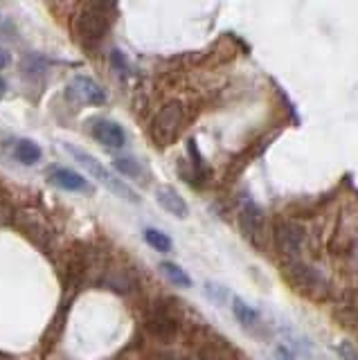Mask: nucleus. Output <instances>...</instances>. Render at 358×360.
<instances>
[{"instance_id":"1","label":"nucleus","mask_w":358,"mask_h":360,"mask_svg":"<svg viewBox=\"0 0 358 360\" xmlns=\"http://www.w3.org/2000/svg\"><path fill=\"white\" fill-rule=\"evenodd\" d=\"M115 16V3H86L75 18V34L84 45H95L106 37Z\"/></svg>"},{"instance_id":"2","label":"nucleus","mask_w":358,"mask_h":360,"mask_svg":"<svg viewBox=\"0 0 358 360\" xmlns=\"http://www.w3.org/2000/svg\"><path fill=\"white\" fill-rule=\"evenodd\" d=\"M284 277L293 284V288L302 295L311 300H324L327 297L329 284L320 270L305 264L302 259H293V262H284Z\"/></svg>"},{"instance_id":"3","label":"nucleus","mask_w":358,"mask_h":360,"mask_svg":"<svg viewBox=\"0 0 358 360\" xmlns=\"http://www.w3.org/2000/svg\"><path fill=\"white\" fill-rule=\"evenodd\" d=\"M65 149H68L70 153H72V158L77 162H79L88 174H91L93 178H97L99 183H102L106 189H110L113 191L115 196H120V198H127V200H131V202H140V198L136 196V191H133L127 183H122L120 178H115L113 174L108 172V169L99 162V160H95V158L88 153V151H84V149H79V146H72V144H65Z\"/></svg>"},{"instance_id":"4","label":"nucleus","mask_w":358,"mask_h":360,"mask_svg":"<svg viewBox=\"0 0 358 360\" xmlns=\"http://www.w3.org/2000/svg\"><path fill=\"white\" fill-rule=\"evenodd\" d=\"M305 239H307V230L305 225L290 219H282L275 223L273 228V241L277 252L282 255L284 262H293V259L302 257L305 250Z\"/></svg>"},{"instance_id":"5","label":"nucleus","mask_w":358,"mask_h":360,"mask_svg":"<svg viewBox=\"0 0 358 360\" xmlns=\"http://www.w3.org/2000/svg\"><path fill=\"white\" fill-rule=\"evenodd\" d=\"M181 127H183V106L167 104L151 124V140L158 142L160 146H167L170 142H174Z\"/></svg>"},{"instance_id":"6","label":"nucleus","mask_w":358,"mask_h":360,"mask_svg":"<svg viewBox=\"0 0 358 360\" xmlns=\"http://www.w3.org/2000/svg\"><path fill=\"white\" fill-rule=\"evenodd\" d=\"M239 228L252 245L264 248L266 243V217L262 207L252 200H245L239 210Z\"/></svg>"},{"instance_id":"7","label":"nucleus","mask_w":358,"mask_h":360,"mask_svg":"<svg viewBox=\"0 0 358 360\" xmlns=\"http://www.w3.org/2000/svg\"><path fill=\"white\" fill-rule=\"evenodd\" d=\"M50 180L57 187H61V189H65V191H79V194H93V187H91V183L84 178V176H79L77 172H72V169H65V167H54V169H50Z\"/></svg>"},{"instance_id":"8","label":"nucleus","mask_w":358,"mask_h":360,"mask_svg":"<svg viewBox=\"0 0 358 360\" xmlns=\"http://www.w3.org/2000/svg\"><path fill=\"white\" fill-rule=\"evenodd\" d=\"M93 138L99 140L106 146H113V149H120V146L127 144V133L113 120H97L93 124Z\"/></svg>"},{"instance_id":"9","label":"nucleus","mask_w":358,"mask_h":360,"mask_svg":"<svg viewBox=\"0 0 358 360\" xmlns=\"http://www.w3.org/2000/svg\"><path fill=\"white\" fill-rule=\"evenodd\" d=\"M147 329L155 338H172L178 331V318L167 309H155L147 318Z\"/></svg>"},{"instance_id":"10","label":"nucleus","mask_w":358,"mask_h":360,"mask_svg":"<svg viewBox=\"0 0 358 360\" xmlns=\"http://www.w3.org/2000/svg\"><path fill=\"white\" fill-rule=\"evenodd\" d=\"M232 313H234V318H237V322L243 326L245 331H250V333H260L262 331V318H260V313H257L252 307H248L243 300L239 297H234L232 300Z\"/></svg>"},{"instance_id":"11","label":"nucleus","mask_w":358,"mask_h":360,"mask_svg":"<svg viewBox=\"0 0 358 360\" xmlns=\"http://www.w3.org/2000/svg\"><path fill=\"white\" fill-rule=\"evenodd\" d=\"M155 198H158V202L160 205L170 212V214H174V217H178V219H185L187 217V212H189V207H187V202H185V198L178 194V191L174 189V187H158V191H155Z\"/></svg>"},{"instance_id":"12","label":"nucleus","mask_w":358,"mask_h":360,"mask_svg":"<svg viewBox=\"0 0 358 360\" xmlns=\"http://www.w3.org/2000/svg\"><path fill=\"white\" fill-rule=\"evenodd\" d=\"M75 88H77V93H79V97L84 101H88V104L102 106L106 101V93L99 88L97 82H93L91 77H77L75 79Z\"/></svg>"},{"instance_id":"13","label":"nucleus","mask_w":358,"mask_h":360,"mask_svg":"<svg viewBox=\"0 0 358 360\" xmlns=\"http://www.w3.org/2000/svg\"><path fill=\"white\" fill-rule=\"evenodd\" d=\"M113 165H115V169H117L120 174L147 183V169H144L142 165H138V160H133V158H117Z\"/></svg>"},{"instance_id":"14","label":"nucleus","mask_w":358,"mask_h":360,"mask_svg":"<svg viewBox=\"0 0 358 360\" xmlns=\"http://www.w3.org/2000/svg\"><path fill=\"white\" fill-rule=\"evenodd\" d=\"M14 155L23 165H37L41 160V149H39V144H34L32 140H20L14 149Z\"/></svg>"},{"instance_id":"15","label":"nucleus","mask_w":358,"mask_h":360,"mask_svg":"<svg viewBox=\"0 0 358 360\" xmlns=\"http://www.w3.org/2000/svg\"><path fill=\"white\" fill-rule=\"evenodd\" d=\"M144 241H147L153 250H158V252H170L172 245H174L170 236H167L165 232H160V230H153V228L144 230Z\"/></svg>"},{"instance_id":"16","label":"nucleus","mask_w":358,"mask_h":360,"mask_svg":"<svg viewBox=\"0 0 358 360\" xmlns=\"http://www.w3.org/2000/svg\"><path fill=\"white\" fill-rule=\"evenodd\" d=\"M162 273L167 275V279L170 281H174L176 286H192V279H189V275L185 273V270L181 268V266H176V264H172V262H165L162 266Z\"/></svg>"},{"instance_id":"17","label":"nucleus","mask_w":358,"mask_h":360,"mask_svg":"<svg viewBox=\"0 0 358 360\" xmlns=\"http://www.w3.org/2000/svg\"><path fill=\"white\" fill-rule=\"evenodd\" d=\"M198 360H234L226 349H219V347H207L203 352L198 354Z\"/></svg>"},{"instance_id":"18","label":"nucleus","mask_w":358,"mask_h":360,"mask_svg":"<svg viewBox=\"0 0 358 360\" xmlns=\"http://www.w3.org/2000/svg\"><path fill=\"white\" fill-rule=\"evenodd\" d=\"M335 349H338V356L343 360H358V347L356 345L343 340V342H338V347H335Z\"/></svg>"},{"instance_id":"19","label":"nucleus","mask_w":358,"mask_h":360,"mask_svg":"<svg viewBox=\"0 0 358 360\" xmlns=\"http://www.w3.org/2000/svg\"><path fill=\"white\" fill-rule=\"evenodd\" d=\"M110 63H113V68H120L117 72L127 75L129 65H127V59H124V54H122L120 50H113V54H110Z\"/></svg>"},{"instance_id":"20","label":"nucleus","mask_w":358,"mask_h":360,"mask_svg":"<svg viewBox=\"0 0 358 360\" xmlns=\"http://www.w3.org/2000/svg\"><path fill=\"white\" fill-rule=\"evenodd\" d=\"M205 292H207V295H210L212 300H217V302H223V300H226V290H221V288H217L215 284H207Z\"/></svg>"},{"instance_id":"21","label":"nucleus","mask_w":358,"mask_h":360,"mask_svg":"<svg viewBox=\"0 0 358 360\" xmlns=\"http://www.w3.org/2000/svg\"><path fill=\"white\" fill-rule=\"evenodd\" d=\"M9 63H12V56H9L5 50H0V68H7Z\"/></svg>"},{"instance_id":"22","label":"nucleus","mask_w":358,"mask_h":360,"mask_svg":"<svg viewBox=\"0 0 358 360\" xmlns=\"http://www.w3.org/2000/svg\"><path fill=\"white\" fill-rule=\"evenodd\" d=\"M3 93H5V82L0 79V95H3Z\"/></svg>"},{"instance_id":"23","label":"nucleus","mask_w":358,"mask_h":360,"mask_svg":"<svg viewBox=\"0 0 358 360\" xmlns=\"http://www.w3.org/2000/svg\"><path fill=\"white\" fill-rule=\"evenodd\" d=\"M275 360H288V358H282V356H279V358H275Z\"/></svg>"}]
</instances>
